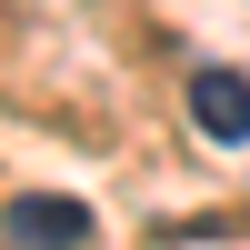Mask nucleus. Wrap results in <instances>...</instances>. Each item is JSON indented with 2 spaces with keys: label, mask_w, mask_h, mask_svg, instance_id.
<instances>
[{
  "label": "nucleus",
  "mask_w": 250,
  "mask_h": 250,
  "mask_svg": "<svg viewBox=\"0 0 250 250\" xmlns=\"http://www.w3.org/2000/svg\"><path fill=\"white\" fill-rule=\"evenodd\" d=\"M0 250H90V210L70 190H20L0 210Z\"/></svg>",
  "instance_id": "nucleus-1"
},
{
  "label": "nucleus",
  "mask_w": 250,
  "mask_h": 250,
  "mask_svg": "<svg viewBox=\"0 0 250 250\" xmlns=\"http://www.w3.org/2000/svg\"><path fill=\"white\" fill-rule=\"evenodd\" d=\"M190 130L200 140H220V150H250V80L240 70H190Z\"/></svg>",
  "instance_id": "nucleus-2"
}]
</instances>
